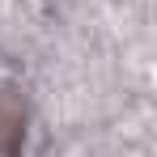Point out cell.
Wrapping results in <instances>:
<instances>
[{"instance_id": "obj_1", "label": "cell", "mask_w": 157, "mask_h": 157, "mask_svg": "<svg viewBox=\"0 0 157 157\" xmlns=\"http://www.w3.org/2000/svg\"><path fill=\"white\" fill-rule=\"evenodd\" d=\"M21 136H26V102H21L13 89H4V94H0V153L17 157Z\"/></svg>"}]
</instances>
